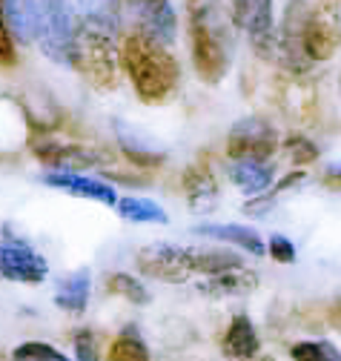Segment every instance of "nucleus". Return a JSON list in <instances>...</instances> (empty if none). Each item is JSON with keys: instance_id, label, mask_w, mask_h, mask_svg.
Returning <instances> with one entry per match:
<instances>
[{"instance_id": "obj_25", "label": "nucleus", "mask_w": 341, "mask_h": 361, "mask_svg": "<svg viewBox=\"0 0 341 361\" xmlns=\"http://www.w3.org/2000/svg\"><path fill=\"white\" fill-rule=\"evenodd\" d=\"M106 290H109L112 295H120V298H126V301H132V304H149L147 287H144L138 279H132L130 273H112V276L106 279Z\"/></svg>"}, {"instance_id": "obj_15", "label": "nucleus", "mask_w": 341, "mask_h": 361, "mask_svg": "<svg viewBox=\"0 0 341 361\" xmlns=\"http://www.w3.org/2000/svg\"><path fill=\"white\" fill-rule=\"evenodd\" d=\"M259 333H255L252 322L247 319V315H235L232 324L227 327L224 333V355L235 358V361H247V358H255V353H259Z\"/></svg>"}, {"instance_id": "obj_27", "label": "nucleus", "mask_w": 341, "mask_h": 361, "mask_svg": "<svg viewBox=\"0 0 341 361\" xmlns=\"http://www.w3.org/2000/svg\"><path fill=\"white\" fill-rule=\"evenodd\" d=\"M295 361H341V353L327 341H302L292 347Z\"/></svg>"}, {"instance_id": "obj_28", "label": "nucleus", "mask_w": 341, "mask_h": 361, "mask_svg": "<svg viewBox=\"0 0 341 361\" xmlns=\"http://www.w3.org/2000/svg\"><path fill=\"white\" fill-rule=\"evenodd\" d=\"M12 361H69V358L44 341H26L12 353Z\"/></svg>"}, {"instance_id": "obj_35", "label": "nucleus", "mask_w": 341, "mask_h": 361, "mask_svg": "<svg viewBox=\"0 0 341 361\" xmlns=\"http://www.w3.org/2000/svg\"><path fill=\"white\" fill-rule=\"evenodd\" d=\"M247 361H273V358H247Z\"/></svg>"}, {"instance_id": "obj_21", "label": "nucleus", "mask_w": 341, "mask_h": 361, "mask_svg": "<svg viewBox=\"0 0 341 361\" xmlns=\"http://www.w3.org/2000/svg\"><path fill=\"white\" fill-rule=\"evenodd\" d=\"M259 279H255L249 269H232V273H224V276H212L209 281L201 284V293L206 295H241V293H249Z\"/></svg>"}, {"instance_id": "obj_31", "label": "nucleus", "mask_w": 341, "mask_h": 361, "mask_svg": "<svg viewBox=\"0 0 341 361\" xmlns=\"http://www.w3.org/2000/svg\"><path fill=\"white\" fill-rule=\"evenodd\" d=\"M0 66H15V40H12V26L6 20L4 0H0Z\"/></svg>"}, {"instance_id": "obj_19", "label": "nucleus", "mask_w": 341, "mask_h": 361, "mask_svg": "<svg viewBox=\"0 0 341 361\" xmlns=\"http://www.w3.org/2000/svg\"><path fill=\"white\" fill-rule=\"evenodd\" d=\"M115 126H118V144H120V149L126 152V158H130V161L144 164V166H158V164H163V161H166V152L155 149V147L144 138V135H141L138 129L126 126L123 121H118Z\"/></svg>"}, {"instance_id": "obj_26", "label": "nucleus", "mask_w": 341, "mask_h": 361, "mask_svg": "<svg viewBox=\"0 0 341 361\" xmlns=\"http://www.w3.org/2000/svg\"><path fill=\"white\" fill-rule=\"evenodd\" d=\"M109 361H152V355H149V350L144 347L141 338H135L132 333H123L112 341Z\"/></svg>"}, {"instance_id": "obj_1", "label": "nucleus", "mask_w": 341, "mask_h": 361, "mask_svg": "<svg viewBox=\"0 0 341 361\" xmlns=\"http://www.w3.org/2000/svg\"><path fill=\"white\" fill-rule=\"evenodd\" d=\"M120 66L130 75L135 95L144 104L169 101L181 80V66L169 55V49L141 32L126 35V40L120 43Z\"/></svg>"}, {"instance_id": "obj_17", "label": "nucleus", "mask_w": 341, "mask_h": 361, "mask_svg": "<svg viewBox=\"0 0 341 361\" xmlns=\"http://www.w3.org/2000/svg\"><path fill=\"white\" fill-rule=\"evenodd\" d=\"M63 4L83 20V26H98L106 32L118 29V0H63Z\"/></svg>"}, {"instance_id": "obj_5", "label": "nucleus", "mask_w": 341, "mask_h": 361, "mask_svg": "<svg viewBox=\"0 0 341 361\" xmlns=\"http://www.w3.org/2000/svg\"><path fill=\"white\" fill-rule=\"evenodd\" d=\"M232 23L247 32L252 49L261 58H273L278 52V37L273 23V0H230Z\"/></svg>"}, {"instance_id": "obj_7", "label": "nucleus", "mask_w": 341, "mask_h": 361, "mask_svg": "<svg viewBox=\"0 0 341 361\" xmlns=\"http://www.w3.org/2000/svg\"><path fill=\"white\" fill-rule=\"evenodd\" d=\"M138 269L149 279H158L166 284H181L195 273V252L173 247V244L144 247L138 252Z\"/></svg>"}, {"instance_id": "obj_6", "label": "nucleus", "mask_w": 341, "mask_h": 361, "mask_svg": "<svg viewBox=\"0 0 341 361\" xmlns=\"http://www.w3.org/2000/svg\"><path fill=\"white\" fill-rule=\"evenodd\" d=\"M278 149V135L264 118H244L230 129L227 155L232 161H261Z\"/></svg>"}, {"instance_id": "obj_34", "label": "nucleus", "mask_w": 341, "mask_h": 361, "mask_svg": "<svg viewBox=\"0 0 341 361\" xmlns=\"http://www.w3.org/2000/svg\"><path fill=\"white\" fill-rule=\"evenodd\" d=\"M324 178H327V184L341 187V164H330L327 172H324Z\"/></svg>"}, {"instance_id": "obj_2", "label": "nucleus", "mask_w": 341, "mask_h": 361, "mask_svg": "<svg viewBox=\"0 0 341 361\" xmlns=\"http://www.w3.org/2000/svg\"><path fill=\"white\" fill-rule=\"evenodd\" d=\"M192 63L201 80L221 83L230 72V29L221 0H187Z\"/></svg>"}, {"instance_id": "obj_22", "label": "nucleus", "mask_w": 341, "mask_h": 361, "mask_svg": "<svg viewBox=\"0 0 341 361\" xmlns=\"http://www.w3.org/2000/svg\"><path fill=\"white\" fill-rule=\"evenodd\" d=\"M118 212H120V218L132 221V224H149V221L166 224V212L155 201H149V198H132V195L120 198L118 201Z\"/></svg>"}, {"instance_id": "obj_29", "label": "nucleus", "mask_w": 341, "mask_h": 361, "mask_svg": "<svg viewBox=\"0 0 341 361\" xmlns=\"http://www.w3.org/2000/svg\"><path fill=\"white\" fill-rule=\"evenodd\" d=\"M302 178H304L302 172H292V175H287V178L281 180V184H275V187H273V192H267V195H261V198H255V201L244 204V212H247V215H264V212H267V209L275 204V198H278V195H281L287 187H295Z\"/></svg>"}, {"instance_id": "obj_10", "label": "nucleus", "mask_w": 341, "mask_h": 361, "mask_svg": "<svg viewBox=\"0 0 341 361\" xmlns=\"http://www.w3.org/2000/svg\"><path fill=\"white\" fill-rule=\"evenodd\" d=\"M310 4L307 0H290L281 20V35H278V55L284 63L295 72L310 66L307 49H304V32H307V18H310Z\"/></svg>"}, {"instance_id": "obj_33", "label": "nucleus", "mask_w": 341, "mask_h": 361, "mask_svg": "<svg viewBox=\"0 0 341 361\" xmlns=\"http://www.w3.org/2000/svg\"><path fill=\"white\" fill-rule=\"evenodd\" d=\"M75 350H78L80 361H98V350H95V336L92 333H78Z\"/></svg>"}, {"instance_id": "obj_16", "label": "nucleus", "mask_w": 341, "mask_h": 361, "mask_svg": "<svg viewBox=\"0 0 341 361\" xmlns=\"http://www.w3.org/2000/svg\"><path fill=\"white\" fill-rule=\"evenodd\" d=\"M230 180L244 195H264L273 187V166L261 161H235L230 166Z\"/></svg>"}, {"instance_id": "obj_13", "label": "nucleus", "mask_w": 341, "mask_h": 361, "mask_svg": "<svg viewBox=\"0 0 341 361\" xmlns=\"http://www.w3.org/2000/svg\"><path fill=\"white\" fill-rule=\"evenodd\" d=\"M46 187H55V190H63L69 195H78V198H87V201H98V204H115V190L106 184V180H98V178H87L80 172H46L44 178Z\"/></svg>"}, {"instance_id": "obj_14", "label": "nucleus", "mask_w": 341, "mask_h": 361, "mask_svg": "<svg viewBox=\"0 0 341 361\" xmlns=\"http://www.w3.org/2000/svg\"><path fill=\"white\" fill-rule=\"evenodd\" d=\"M184 192H187V201H190L192 212L216 209V204H218V184H216V178H212V169L204 161L192 164L184 172Z\"/></svg>"}, {"instance_id": "obj_23", "label": "nucleus", "mask_w": 341, "mask_h": 361, "mask_svg": "<svg viewBox=\"0 0 341 361\" xmlns=\"http://www.w3.org/2000/svg\"><path fill=\"white\" fill-rule=\"evenodd\" d=\"M6 20L12 26V35L20 43L35 40V20H32V0H4Z\"/></svg>"}, {"instance_id": "obj_18", "label": "nucleus", "mask_w": 341, "mask_h": 361, "mask_svg": "<svg viewBox=\"0 0 341 361\" xmlns=\"http://www.w3.org/2000/svg\"><path fill=\"white\" fill-rule=\"evenodd\" d=\"M198 235H206V238H216V241H227V244H235L252 255H264L267 247L264 241L259 238V233L249 230V227H238V224H204V227L195 230Z\"/></svg>"}, {"instance_id": "obj_12", "label": "nucleus", "mask_w": 341, "mask_h": 361, "mask_svg": "<svg viewBox=\"0 0 341 361\" xmlns=\"http://www.w3.org/2000/svg\"><path fill=\"white\" fill-rule=\"evenodd\" d=\"M35 155L55 166L58 172H83V169H92L106 164V155L87 149V147H78V144H40L35 147Z\"/></svg>"}, {"instance_id": "obj_24", "label": "nucleus", "mask_w": 341, "mask_h": 361, "mask_svg": "<svg viewBox=\"0 0 341 361\" xmlns=\"http://www.w3.org/2000/svg\"><path fill=\"white\" fill-rule=\"evenodd\" d=\"M241 258L232 252H195V273H206V276H224L232 269H241Z\"/></svg>"}, {"instance_id": "obj_20", "label": "nucleus", "mask_w": 341, "mask_h": 361, "mask_svg": "<svg viewBox=\"0 0 341 361\" xmlns=\"http://www.w3.org/2000/svg\"><path fill=\"white\" fill-rule=\"evenodd\" d=\"M55 304L66 312H83L89 304V273L87 269H78L69 279L61 281L58 293H55Z\"/></svg>"}, {"instance_id": "obj_30", "label": "nucleus", "mask_w": 341, "mask_h": 361, "mask_svg": "<svg viewBox=\"0 0 341 361\" xmlns=\"http://www.w3.org/2000/svg\"><path fill=\"white\" fill-rule=\"evenodd\" d=\"M284 152L290 155L292 164H313L318 158V147L310 138H304V135H290L284 141Z\"/></svg>"}, {"instance_id": "obj_9", "label": "nucleus", "mask_w": 341, "mask_h": 361, "mask_svg": "<svg viewBox=\"0 0 341 361\" xmlns=\"http://www.w3.org/2000/svg\"><path fill=\"white\" fill-rule=\"evenodd\" d=\"M120 4L126 15L135 20V32L163 43V47L175 40L178 18L169 0H120Z\"/></svg>"}, {"instance_id": "obj_11", "label": "nucleus", "mask_w": 341, "mask_h": 361, "mask_svg": "<svg viewBox=\"0 0 341 361\" xmlns=\"http://www.w3.org/2000/svg\"><path fill=\"white\" fill-rule=\"evenodd\" d=\"M0 276L20 284H40L49 276V264L23 241H0Z\"/></svg>"}, {"instance_id": "obj_8", "label": "nucleus", "mask_w": 341, "mask_h": 361, "mask_svg": "<svg viewBox=\"0 0 341 361\" xmlns=\"http://www.w3.org/2000/svg\"><path fill=\"white\" fill-rule=\"evenodd\" d=\"M338 43H341V12L333 0H321L316 9H310L307 32H304V49L310 63L333 58Z\"/></svg>"}, {"instance_id": "obj_3", "label": "nucleus", "mask_w": 341, "mask_h": 361, "mask_svg": "<svg viewBox=\"0 0 341 361\" xmlns=\"http://www.w3.org/2000/svg\"><path fill=\"white\" fill-rule=\"evenodd\" d=\"M69 63L80 75H87L95 86L112 89L118 80V63H120V52L112 43V32L98 26H80L72 40Z\"/></svg>"}, {"instance_id": "obj_4", "label": "nucleus", "mask_w": 341, "mask_h": 361, "mask_svg": "<svg viewBox=\"0 0 341 361\" xmlns=\"http://www.w3.org/2000/svg\"><path fill=\"white\" fill-rule=\"evenodd\" d=\"M32 20H35V40L40 43L44 55L58 63H69L72 52V12L63 0H32Z\"/></svg>"}, {"instance_id": "obj_32", "label": "nucleus", "mask_w": 341, "mask_h": 361, "mask_svg": "<svg viewBox=\"0 0 341 361\" xmlns=\"http://www.w3.org/2000/svg\"><path fill=\"white\" fill-rule=\"evenodd\" d=\"M270 255H273V261H278V264H292V261H295V247H292L290 238L273 235V238H270Z\"/></svg>"}]
</instances>
